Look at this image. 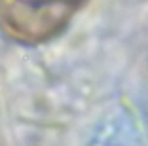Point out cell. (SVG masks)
I'll return each mask as SVG.
<instances>
[{
  "label": "cell",
  "instance_id": "obj_1",
  "mask_svg": "<svg viewBox=\"0 0 148 146\" xmlns=\"http://www.w3.org/2000/svg\"><path fill=\"white\" fill-rule=\"evenodd\" d=\"M84 0H0V25L19 42H44L55 36Z\"/></svg>",
  "mask_w": 148,
  "mask_h": 146
}]
</instances>
